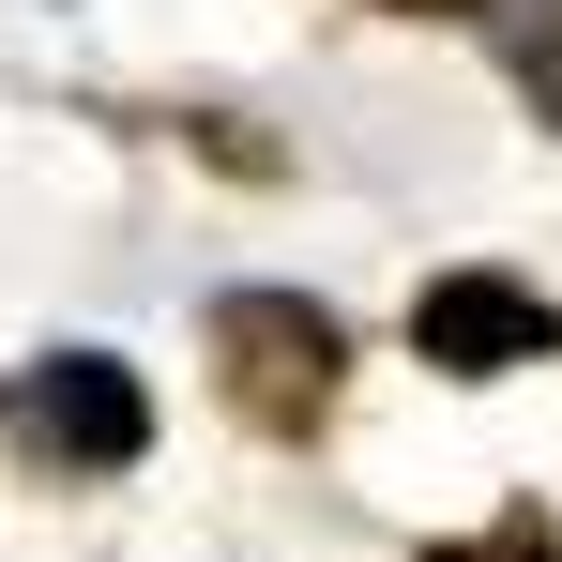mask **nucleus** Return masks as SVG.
Returning <instances> with one entry per match:
<instances>
[{
    "label": "nucleus",
    "mask_w": 562,
    "mask_h": 562,
    "mask_svg": "<svg viewBox=\"0 0 562 562\" xmlns=\"http://www.w3.org/2000/svg\"><path fill=\"white\" fill-rule=\"evenodd\" d=\"M198 350H213L228 426H244V441H289V457H304V441L335 426V395H350V319L304 304V289H213Z\"/></svg>",
    "instance_id": "1"
},
{
    "label": "nucleus",
    "mask_w": 562,
    "mask_h": 562,
    "mask_svg": "<svg viewBox=\"0 0 562 562\" xmlns=\"http://www.w3.org/2000/svg\"><path fill=\"white\" fill-rule=\"evenodd\" d=\"M366 15H486V0H366Z\"/></svg>",
    "instance_id": "6"
},
{
    "label": "nucleus",
    "mask_w": 562,
    "mask_h": 562,
    "mask_svg": "<svg viewBox=\"0 0 562 562\" xmlns=\"http://www.w3.org/2000/svg\"><path fill=\"white\" fill-rule=\"evenodd\" d=\"M0 441L31 471H61V486H92V471H137L153 457V395L122 350H46V366L0 380Z\"/></svg>",
    "instance_id": "2"
},
{
    "label": "nucleus",
    "mask_w": 562,
    "mask_h": 562,
    "mask_svg": "<svg viewBox=\"0 0 562 562\" xmlns=\"http://www.w3.org/2000/svg\"><path fill=\"white\" fill-rule=\"evenodd\" d=\"M411 350L441 380H517V366H562V304L532 274H486V259H457V274L411 289Z\"/></svg>",
    "instance_id": "3"
},
{
    "label": "nucleus",
    "mask_w": 562,
    "mask_h": 562,
    "mask_svg": "<svg viewBox=\"0 0 562 562\" xmlns=\"http://www.w3.org/2000/svg\"><path fill=\"white\" fill-rule=\"evenodd\" d=\"M486 31H502V77H517V106L562 137V0H486Z\"/></svg>",
    "instance_id": "4"
},
{
    "label": "nucleus",
    "mask_w": 562,
    "mask_h": 562,
    "mask_svg": "<svg viewBox=\"0 0 562 562\" xmlns=\"http://www.w3.org/2000/svg\"><path fill=\"white\" fill-rule=\"evenodd\" d=\"M426 562H562V532H548V502H502L486 532H441Z\"/></svg>",
    "instance_id": "5"
}]
</instances>
